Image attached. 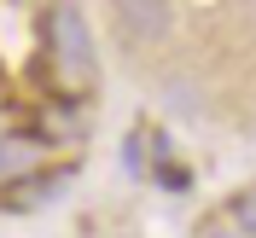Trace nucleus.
<instances>
[{"instance_id":"1","label":"nucleus","mask_w":256,"mask_h":238,"mask_svg":"<svg viewBox=\"0 0 256 238\" xmlns=\"http://www.w3.org/2000/svg\"><path fill=\"white\" fill-rule=\"evenodd\" d=\"M47 58L58 70L64 87H82V81H94V35L82 23L76 6H58L47 17Z\"/></svg>"},{"instance_id":"2","label":"nucleus","mask_w":256,"mask_h":238,"mask_svg":"<svg viewBox=\"0 0 256 238\" xmlns=\"http://www.w3.org/2000/svg\"><path fill=\"white\" fill-rule=\"evenodd\" d=\"M175 29V6L169 0H116V35L128 47H158Z\"/></svg>"},{"instance_id":"3","label":"nucleus","mask_w":256,"mask_h":238,"mask_svg":"<svg viewBox=\"0 0 256 238\" xmlns=\"http://www.w3.org/2000/svg\"><path fill=\"white\" fill-rule=\"evenodd\" d=\"M47 157V145L35 140V134H6L0 140V180H18V175H35Z\"/></svg>"},{"instance_id":"4","label":"nucleus","mask_w":256,"mask_h":238,"mask_svg":"<svg viewBox=\"0 0 256 238\" xmlns=\"http://www.w3.org/2000/svg\"><path fill=\"white\" fill-rule=\"evenodd\" d=\"M47 192H52V180H35V175L24 180L18 175V180H6V192H0V209H35Z\"/></svg>"},{"instance_id":"5","label":"nucleus","mask_w":256,"mask_h":238,"mask_svg":"<svg viewBox=\"0 0 256 238\" xmlns=\"http://www.w3.org/2000/svg\"><path fill=\"white\" fill-rule=\"evenodd\" d=\"M233 227H239L244 238H256V186L233 198Z\"/></svg>"},{"instance_id":"6","label":"nucleus","mask_w":256,"mask_h":238,"mask_svg":"<svg viewBox=\"0 0 256 238\" xmlns=\"http://www.w3.org/2000/svg\"><path fill=\"white\" fill-rule=\"evenodd\" d=\"M163 186L180 192V186H192V175H186V169H175V163H163Z\"/></svg>"},{"instance_id":"7","label":"nucleus","mask_w":256,"mask_h":238,"mask_svg":"<svg viewBox=\"0 0 256 238\" xmlns=\"http://www.w3.org/2000/svg\"><path fill=\"white\" fill-rule=\"evenodd\" d=\"M198 238H244V233H233V227H204Z\"/></svg>"}]
</instances>
